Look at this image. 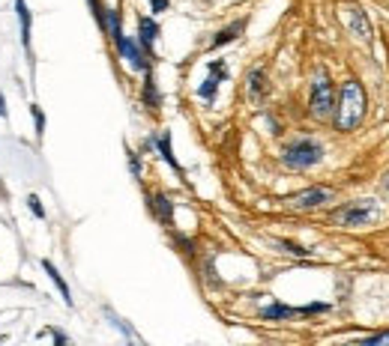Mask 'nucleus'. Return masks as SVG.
<instances>
[{
	"mask_svg": "<svg viewBox=\"0 0 389 346\" xmlns=\"http://www.w3.org/2000/svg\"><path fill=\"white\" fill-rule=\"evenodd\" d=\"M228 78V69H225L222 60H210V78L198 87V96L204 101H216V93H219V84Z\"/></svg>",
	"mask_w": 389,
	"mask_h": 346,
	"instance_id": "nucleus-6",
	"label": "nucleus"
},
{
	"mask_svg": "<svg viewBox=\"0 0 389 346\" xmlns=\"http://www.w3.org/2000/svg\"><path fill=\"white\" fill-rule=\"evenodd\" d=\"M383 185H386V188H389V173H386V183H383Z\"/></svg>",
	"mask_w": 389,
	"mask_h": 346,
	"instance_id": "nucleus-25",
	"label": "nucleus"
},
{
	"mask_svg": "<svg viewBox=\"0 0 389 346\" xmlns=\"http://www.w3.org/2000/svg\"><path fill=\"white\" fill-rule=\"evenodd\" d=\"M42 268H45V272H48V278H52V280H54V287L60 290V296H64V302H66V304H72V292H69V284H66V280H64V275H60V272H57V266H54L52 260H42Z\"/></svg>",
	"mask_w": 389,
	"mask_h": 346,
	"instance_id": "nucleus-17",
	"label": "nucleus"
},
{
	"mask_svg": "<svg viewBox=\"0 0 389 346\" xmlns=\"http://www.w3.org/2000/svg\"><path fill=\"white\" fill-rule=\"evenodd\" d=\"M287 203H291V209H299V212H306V209H318V206H323V203H333V191H330V188L315 185V188H309V191H299V194L291 197Z\"/></svg>",
	"mask_w": 389,
	"mask_h": 346,
	"instance_id": "nucleus-5",
	"label": "nucleus"
},
{
	"mask_svg": "<svg viewBox=\"0 0 389 346\" xmlns=\"http://www.w3.org/2000/svg\"><path fill=\"white\" fill-rule=\"evenodd\" d=\"M153 144H156V149H159V156H162V161H168L171 164V168L174 171H177V173H183V168H180V161L177 159H174V149H171V132H162L156 140H153Z\"/></svg>",
	"mask_w": 389,
	"mask_h": 346,
	"instance_id": "nucleus-14",
	"label": "nucleus"
},
{
	"mask_svg": "<svg viewBox=\"0 0 389 346\" xmlns=\"http://www.w3.org/2000/svg\"><path fill=\"white\" fill-rule=\"evenodd\" d=\"M6 117V99H4V93H0V120Z\"/></svg>",
	"mask_w": 389,
	"mask_h": 346,
	"instance_id": "nucleus-24",
	"label": "nucleus"
},
{
	"mask_svg": "<svg viewBox=\"0 0 389 346\" xmlns=\"http://www.w3.org/2000/svg\"><path fill=\"white\" fill-rule=\"evenodd\" d=\"M129 171L135 179H141V159H138V152H129Z\"/></svg>",
	"mask_w": 389,
	"mask_h": 346,
	"instance_id": "nucleus-20",
	"label": "nucleus"
},
{
	"mask_svg": "<svg viewBox=\"0 0 389 346\" xmlns=\"http://www.w3.org/2000/svg\"><path fill=\"white\" fill-rule=\"evenodd\" d=\"M150 6H153V12H165L168 9V0H150Z\"/></svg>",
	"mask_w": 389,
	"mask_h": 346,
	"instance_id": "nucleus-23",
	"label": "nucleus"
},
{
	"mask_svg": "<svg viewBox=\"0 0 389 346\" xmlns=\"http://www.w3.org/2000/svg\"><path fill=\"white\" fill-rule=\"evenodd\" d=\"M156 39H159V24H156V18H150V16H138V45L144 48V54H147V57L153 54Z\"/></svg>",
	"mask_w": 389,
	"mask_h": 346,
	"instance_id": "nucleus-8",
	"label": "nucleus"
},
{
	"mask_svg": "<svg viewBox=\"0 0 389 346\" xmlns=\"http://www.w3.org/2000/svg\"><path fill=\"white\" fill-rule=\"evenodd\" d=\"M150 206H153V212H156V218L162 224L174 227V203L165 194H153V197H150Z\"/></svg>",
	"mask_w": 389,
	"mask_h": 346,
	"instance_id": "nucleus-13",
	"label": "nucleus"
},
{
	"mask_svg": "<svg viewBox=\"0 0 389 346\" xmlns=\"http://www.w3.org/2000/svg\"><path fill=\"white\" fill-rule=\"evenodd\" d=\"M366 117V89L359 81H347L342 87V96L335 101V125L338 132H354Z\"/></svg>",
	"mask_w": 389,
	"mask_h": 346,
	"instance_id": "nucleus-1",
	"label": "nucleus"
},
{
	"mask_svg": "<svg viewBox=\"0 0 389 346\" xmlns=\"http://www.w3.org/2000/svg\"><path fill=\"white\" fill-rule=\"evenodd\" d=\"M144 105H147V111H159V105H162V96H159L150 69H144Z\"/></svg>",
	"mask_w": 389,
	"mask_h": 346,
	"instance_id": "nucleus-15",
	"label": "nucleus"
},
{
	"mask_svg": "<svg viewBox=\"0 0 389 346\" xmlns=\"http://www.w3.org/2000/svg\"><path fill=\"white\" fill-rule=\"evenodd\" d=\"M309 105H311V117H318V120H330L335 113V87L326 75H318V81L311 84Z\"/></svg>",
	"mask_w": 389,
	"mask_h": 346,
	"instance_id": "nucleus-4",
	"label": "nucleus"
},
{
	"mask_svg": "<svg viewBox=\"0 0 389 346\" xmlns=\"http://www.w3.org/2000/svg\"><path fill=\"white\" fill-rule=\"evenodd\" d=\"M30 113H33V123H36V137H42V132H45V117H42V108L36 105H30Z\"/></svg>",
	"mask_w": 389,
	"mask_h": 346,
	"instance_id": "nucleus-18",
	"label": "nucleus"
},
{
	"mask_svg": "<svg viewBox=\"0 0 389 346\" xmlns=\"http://www.w3.org/2000/svg\"><path fill=\"white\" fill-rule=\"evenodd\" d=\"M347 21H350V30H354L362 42H371V24H369L366 12H362L359 6H350L347 9Z\"/></svg>",
	"mask_w": 389,
	"mask_h": 346,
	"instance_id": "nucleus-11",
	"label": "nucleus"
},
{
	"mask_svg": "<svg viewBox=\"0 0 389 346\" xmlns=\"http://www.w3.org/2000/svg\"><path fill=\"white\" fill-rule=\"evenodd\" d=\"M246 89H249V101H252V105H258V101L263 99V93H267V72H263V66L249 69V75H246Z\"/></svg>",
	"mask_w": 389,
	"mask_h": 346,
	"instance_id": "nucleus-9",
	"label": "nucleus"
},
{
	"mask_svg": "<svg viewBox=\"0 0 389 346\" xmlns=\"http://www.w3.org/2000/svg\"><path fill=\"white\" fill-rule=\"evenodd\" d=\"M362 343H369V346H389V331H386V335H371Z\"/></svg>",
	"mask_w": 389,
	"mask_h": 346,
	"instance_id": "nucleus-22",
	"label": "nucleus"
},
{
	"mask_svg": "<svg viewBox=\"0 0 389 346\" xmlns=\"http://www.w3.org/2000/svg\"><path fill=\"white\" fill-rule=\"evenodd\" d=\"M323 161V144L315 137H297L282 149V164L291 171H309Z\"/></svg>",
	"mask_w": 389,
	"mask_h": 346,
	"instance_id": "nucleus-2",
	"label": "nucleus"
},
{
	"mask_svg": "<svg viewBox=\"0 0 389 346\" xmlns=\"http://www.w3.org/2000/svg\"><path fill=\"white\" fill-rule=\"evenodd\" d=\"M246 18H240V21H234V24H228V27H222L216 36H213V42H210V48H222V45H231V42H237L240 36L246 33Z\"/></svg>",
	"mask_w": 389,
	"mask_h": 346,
	"instance_id": "nucleus-10",
	"label": "nucleus"
},
{
	"mask_svg": "<svg viewBox=\"0 0 389 346\" xmlns=\"http://www.w3.org/2000/svg\"><path fill=\"white\" fill-rule=\"evenodd\" d=\"M263 319H291V316H299V307H291V304H279V302H273L267 304L261 311Z\"/></svg>",
	"mask_w": 389,
	"mask_h": 346,
	"instance_id": "nucleus-16",
	"label": "nucleus"
},
{
	"mask_svg": "<svg viewBox=\"0 0 389 346\" xmlns=\"http://www.w3.org/2000/svg\"><path fill=\"white\" fill-rule=\"evenodd\" d=\"M378 215H381V206L374 200H354V203H347V206L335 209L333 221L338 227H369Z\"/></svg>",
	"mask_w": 389,
	"mask_h": 346,
	"instance_id": "nucleus-3",
	"label": "nucleus"
},
{
	"mask_svg": "<svg viewBox=\"0 0 389 346\" xmlns=\"http://www.w3.org/2000/svg\"><path fill=\"white\" fill-rule=\"evenodd\" d=\"M275 245H279V248H287V254H294V257H306V248H299V245H294V242H285V239H279V242H275Z\"/></svg>",
	"mask_w": 389,
	"mask_h": 346,
	"instance_id": "nucleus-19",
	"label": "nucleus"
},
{
	"mask_svg": "<svg viewBox=\"0 0 389 346\" xmlns=\"http://www.w3.org/2000/svg\"><path fill=\"white\" fill-rule=\"evenodd\" d=\"M28 203H30V212H33L36 218H45V209H42L40 197H36V194H30V197H28Z\"/></svg>",
	"mask_w": 389,
	"mask_h": 346,
	"instance_id": "nucleus-21",
	"label": "nucleus"
},
{
	"mask_svg": "<svg viewBox=\"0 0 389 346\" xmlns=\"http://www.w3.org/2000/svg\"><path fill=\"white\" fill-rule=\"evenodd\" d=\"M16 12H18V24H21V45L30 57V21H33V16L28 9V0H16Z\"/></svg>",
	"mask_w": 389,
	"mask_h": 346,
	"instance_id": "nucleus-12",
	"label": "nucleus"
},
{
	"mask_svg": "<svg viewBox=\"0 0 389 346\" xmlns=\"http://www.w3.org/2000/svg\"><path fill=\"white\" fill-rule=\"evenodd\" d=\"M117 54L129 63V66L135 69V72H144V69H150V63H147V54H144V48L138 45V42H132L129 36H123V39L117 42Z\"/></svg>",
	"mask_w": 389,
	"mask_h": 346,
	"instance_id": "nucleus-7",
	"label": "nucleus"
}]
</instances>
